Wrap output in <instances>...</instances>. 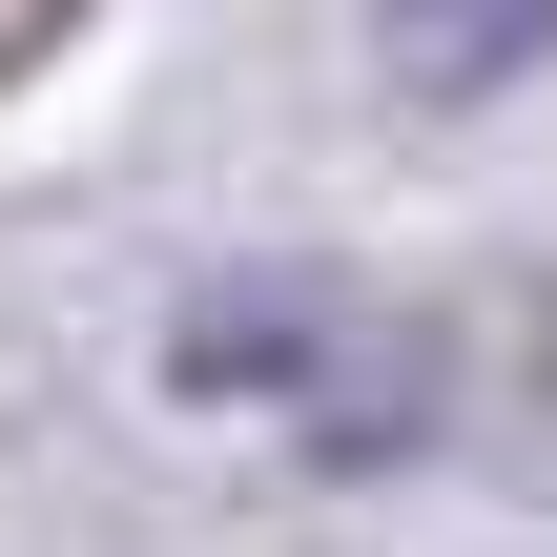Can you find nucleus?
<instances>
[{"mask_svg": "<svg viewBox=\"0 0 557 557\" xmlns=\"http://www.w3.org/2000/svg\"><path fill=\"white\" fill-rule=\"evenodd\" d=\"M517 41H537V0H413V21H393V62H413V83H496Z\"/></svg>", "mask_w": 557, "mask_h": 557, "instance_id": "obj_1", "label": "nucleus"}]
</instances>
